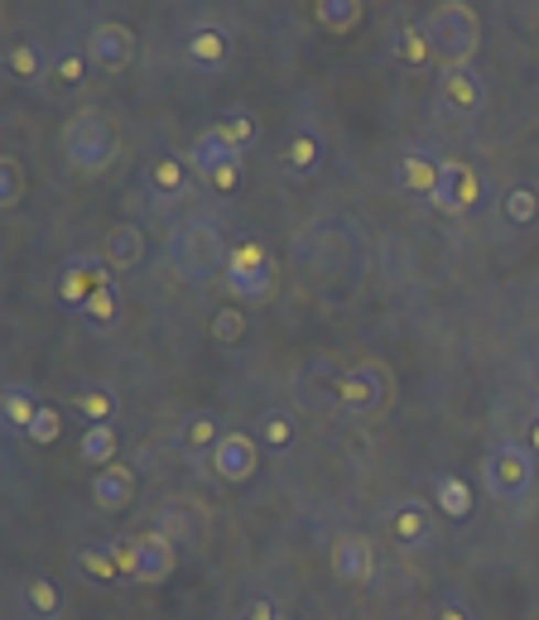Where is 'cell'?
<instances>
[{
  "label": "cell",
  "mask_w": 539,
  "mask_h": 620,
  "mask_svg": "<svg viewBox=\"0 0 539 620\" xmlns=\"http://www.w3.org/2000/svg\"><path fill=\"white\" fill-rule=\"evenodd\" d=\"M433 510H443L449 520H467V514H472V486H467V477L443 471V477L433 481Z\"/></svg>",
  "instance_id": "28"
},
{
  "label": "cell",
  "mask_w": 539,
  "mask_h": 620,
  "mask_svg": "<svg viewBox=\"0 0 539 620\" xmlns=\"http://www.w3.org/2000/svg\"><path fill=\"white\" fill-rule=\"evenodd\" d=\"M342 376H347V366L337 361V356H309L304 366H299L294 376V394L304 409H337L342 400Z\"/></svg>",
  "instance_id": "9"
},
{
  "label": "cell",
  "mask_w": 539,
  "mask_h": 620,
  "mask_svg": "<svg viewBox=\"0 0 539 620\" xmlns=\"http://www.w3.org/2000/svg\"><path fill=\"white\" fill-rule=\"evenodd\" d=\"M241 620H280V611H274V601L251 597V601H246V616Z\"/></svg>",
  "instance_id": "44"
},
{
  "label": "cell",
  "mask_w": 539,
  "mask_h": 620,
  "mask_svg": "<svg viewBox=\"0 0 539 620\" xmlns=\"http://www.w3.org/2000/svg\"><path fill=\"white\" fill-rule=\"evenodd\" d=\"M502 217L510 221V227H535V221H539V193L530 188V183L510 188V193L502 197Z\"/></svg>",
  "instance_id": "36"
},
{
  "label": "cell",
  "mask_w": 539,
  "mask_h": 620,
  "mask_svg": "<svg viewBox=\"0 0 539 620\" xmlns=\"http://www.w3.org/2000/svg\"><path fill=\"white\" fill-rule=\"evenodd\" d=\"M144 250H150V241H144L140 227H130V221H116V227L101 236V260L116 270V274H130L144 265Z\"/></svg>",
  "instance_id": "18"
},
{
  "label": "cell",
  "mask_w": 539,
  "mask_h": 620,
  "mask_svg": "<svg viewBox=\"0 0 539 620\" xmlns=\"http://www.w3.org/2000/svg\"><path fill=\"white\" fill-rule=\"evenodd\" d=\"M482 203V178L467 160H443V178H439V193H433L429 207H439L443 217H467L477 213Z\"/></svg>",
  "instance_id": "10"
},
{
  "label": "cell",
  "mask_w": 539,
  "mask_h": 620,
  "mask_svg": "<svg viewBox=\"0 0 539 620\" xmlns=\"http://www.w3.org/2000/svg\"><path fill=\"white\" fill-rule=\"evenodd\" d=\"M241 337H246V313L236 308V303L217 308V313H213V341H222V347H236Z\"/></svg>",
  "instance_id": "38"
},
{
  "label": "cell",
  "mask_w": 539,
  "mask_h": 620,
  "mask_svg": "<svg viewBox=\"0 0 539 620\" xmlns=\"http://www.w3.org/2000/svg\"><path fill=\"white\" fill-rule=\"evenodd\" d=\"M386 534H390V544L405 548V553H414V548H424L429 544V534H433V520H429V500H400L396 510L386 514Z\"/></svg>",
  "instance_id": "14"
},
{
  "label": "cell",
  "mask_w": 539,
  "mask_h": 620,
  "mask_svg": "<svg viewBox=\"0 0 539 620\" xmlns=\"http://www.w3.org/2000/svg\"><path fill=\"white\" fill-rule=\"evenodd\" d=\"M111 563H116V573L126 577V583H136V573H140V539H111Z\"/></svg>",
  "instance_id": "41"
},
{
  "label": "cell",
  "mask_w": 539,
  "mask_h": 620,
  "mask_svg": "<svg viewBox=\"0 0 539 620\" xmlns=\"http://www.w3.org/2000/svg\"><path fill=\"white\" fill-rule=\"evenodd\" d=\"M58 150H63V164H68L73 174L97 178V174H107V168L116 164V154H121V135H116V126L97 107H83L68 126H63Z\"/></svg>",
  "instance_id": "2"
},
{
  "label": "cell",
  "mask_w": 539,
  "mask_h": 620,
  "mask_svg": "<svg viewBox=\"0 0 539 620\" xmlns=\"http://www.w3.org/2000/svg\"><path fill=\"white\" fill-rule=\"evenodd\" d=\"M227 255H231V241L227 231L217 227V217L207 213H188L169 227V241H164V260L179 280L188 284H203V280H217L227 270Z\"/></svg>",
  "instance_id": "1"
},
{
  "label": "cell",
  "mask_w": 539,
  "mask_h": 620,
  "mask_svg": "<svg viewBox=\"0 0 539 620\" xmlns=\"http://www.w3.org/2000/svg\"><path fill=\"white\" fill-rule=\"evenodd\" d=\"M486 107V83L477 68H443L439 73V111L453 121H472Z\"/></svg>",
  "instance_id": "11"
},
{
  "label": "cell",
  "mask_w": 539,
  "mask_h": 620,
  "mask_svg": "<svg viewBox=\"0 0 539 620\" xmlns=\"http://www.w3.org/2000/svg\"><path fill=\"white\" fill-rule=\"evenodd\" d=\"M116 453H121V433H116V424L83 428V447H77V457H83L87 467H111Z\"/></svg>",
  "instance_id": "30"
},
{
  "label": "cell",
  "mask_w": 539,
  "mask_h": 620,
  "mask_svg": "<svg viewBox=\"0 0 539 620\" xmlns=\"http://www.w3.org/2000/svg\"><path fill=\"white\" fill-rule=\"evenodd\" d=\"M222 284L236 303H266L274 294V250L260 236H236Z\"/></svg>",
  "instance_id": "4"
},
{
  "label": "cell",
  "mask_w": 539,
  "mask_h": 620,
  "mask_svg": "<svg viewBox=\"0 0 539 620\" xmlns=\"http://www.w3.org/2000/svg\"><path fill=\"white\" fill-rule=\"evenodd\" d=\"M429 620H477V616H472V606H467V601H457V597H443V601H433Z\"/></svg>",
  "instance_id": "43"
},
{
  "label": "cell",
  "mask_w": 539,
  "mask_h": 620,
  "mask_svg": "<svg viewBox=\"0 0 539 620\" xmlns=\"http://www.w3.org/2000/svg\"><path fill=\"white\" fill-rule=\"evenodd\" d=\"M525 447H530V457L539 461V418H535L530 428H525Z\"/></svg>",
  "instance_id": "45"
},
{
  "label": "cell",
  "mask_w": 539,
  "mask_h": 620,
  "mask_svg": "<svg viewBox=\"0 0 539 620\" xmlns=\"http://www.w3.org/2000/svg\"><path fill=\"white\" fill-rule=\"evenodd\" d=\"M24 606H30V616H39V620H54L63 611V591L54 577H30V583H24Z\"/></svg>",
  "instance_id": "33"
},
{
  "label": "cell",
  "mask_w": 539,
  "mask_h": 620,
  "mask_svg": "<svg viewBox=\"0 0 539 620\" xmlns=\"http://www.w3.org/2000/svg\"><path fill=\"white\" fill-rule=\"evenodd\" d=\"M144 193L154 197V203H179V197L193 193V174H188V160H179V154H154L150 164H144Z\"/></svg>",
  "instance_id": "15"
},
{
  "label": "cell",
  "mask_w": 539,
  "mask_h": 620,
  "mask_svg": "<svg viewBox=\"0 0 539 620\" xmlns=\"http://www.w3.org/2000/svg\"><path fill=\"white\" fill-rule=\"evenodd\" d=\"M77 573H87L91 583H111V577H121L107 544H83V553H77Z\"/></svg>",
  "instance_id": "37"
},
{
  "label": "cell",
  "mask_w": 539,
  "mask_h": 620,
  "mask_svg": "<svg viewBox=\"0 0 539 620\" xmlns=\"http://www.w3.org/2000/svg\"><path fill=\"white\" fill-rule=\"evenodd\" d=\"M213 471L217 481H227V486H246L260 471V443L251 438V433H241V428H227V438L217 443V453H213Z\"/></svg>",
  "instance_id": "12"
},
{
  "label": "cell",
  "mask_w": 539,
  "mask_h": 620,
  "mask_svg": "<svg viewBox=\"0 0 539 620\" xmlns=\"http://www.w3.org/2000/svg\"><path fill=\"white\" fill-rule=\"evenodd\" d=\"M231 160H241V154H231V144L217 135L213 126L203 130L198 140H193V150H188V168H198V174L207 178V174H217L222 164H231Z\"/></svg>",
  "instance_id": "29"
},
{
  "label": "cell",
  "mask_w": 539,
  "mask_h": 620,
  "mask_svg": "<svg viewBox=\"0 0 539 620\" xmlns=\"http://www.w3.org/2000/svg\"><path fill=\"white\" fill-rule=\"evenodd\" d=\"M48 63H54V58H44V48H39V44H15V48H6V77H15L20 87L48 83Z\"/></svg>",
  "instance_id": "27"
},
{
  "label": "cell",
  "mask_w": 539,
  "mask_h": 620,
  "mask_svg": "<svg viewBox=\"0 0 539 620\" xmlns=\"http://www.w3.org/2000/svg\"><path fill=\"white\" fill-rule=\"evenodd\" d=\"M362 15H366L362 0H319V6H313V20L333 34H352L362 24Z\"/></svg>",
  "instance_id": "31"
},
{
  "label": "cell",
  "mask_w": 539,
  "mask_h": 620,
  "mask_svg": "<svg viewBox=\"0 0 539 620\" xmlns=\"http://www.w3.org/2000/svg\"><path fill=\"white\" fill-rule=\"evenodd\" d=\"M183 63L193 73H222L231 63V34L213 20L188 24V34H183Z\"/></svg>",
  "instance_id": "13"
},
{
  "label": "cell",
  "mask_w": 539,
  "mask_h": 620,
  "mask_svg": "<svg viewBox=\"0 0 539 620\" xmlns=\"http://www.w3.org/2000/svg\"><path fill=\"white\" fill-rule=\"evenodd\" d=\"M213 130H217V135L231 144V154H246V150H251V144L260 140V126H256V121H251V116H246V111H231V116H222V121H213Z\"/></svg>",
  "instance_id": "35"
},
{
  "label": "cell",
  "mask_w": 539,
  "mask_h": 620,
  "mask_svg": "<svg viewBox=\"0 0 539 620\" xmlns=\"http://www.w3.org/2000/svg\"><path fill=\"white\" fill-rule=\"evenodd\" d=\"M111 284H116V270H111L101 255H73L68 265L58 270L54 294H58V303H63L68 313H83L87 298L97 294V289H111Z\"/></svg>",
  "instance_id": "7"
},
{
  "label": "cell",
  "mask_w": 539,
  "mask_h": 620,
  "mask_svg": "<svg viewBox=\"0 0 539 620\" xmlns=\"http://www.w3.org/2000/svg\"><path fill=\"white\" fill-rule=\"evenodd\" d=\"M280 168H284V178L309 183L323 168V140L313 135V130H294V135L280 144Z\"/></svg>",
  "instance_id": "20"
},
{
  "label": "cell",
  "mask_w": 539,
  "mask_h": 620,
  "mask_svg": "<svg viewBox=\"0 0 539 620\" xmlns=\"http://www.w3.org/2000/svg\"><path fill=\"white\" fill-rule=\"evenodd\" d=\"M256 433L270 453H289V447H294V418H289V409H266Z\"/></svg>",
  "instance_id": "34"
},
{
  "label": "cell",
  "mask_w": 539,
  "mask_h": 620,
  "mask_svg": "<svg viewBox=\"0 0 539 620\" xmlns=\"http://www.w3.org/2000/svg\"><path fill=\"white\" fill-rule=\"evenodd\" d=\"M87 68H91V58H87V48H58L54 63H48V97L54 101H68L77 97V87L87 83Z\"/></svg>",
  "instance_id": "21"
},
{
  "label": "cell",
  "mask_w": 539,
  "mask_h": 620,
  "mask_svg": "<svg viewBox=\"0 0 539 620\" xmlns=\"http://www.w3.org/2000/svg\"><path fill=\"white\" fill-rule=\"evenodd\" d=\"M390 58H396L400 68H429V63H433V48H429L424 20L396 24V34H390Z\"/></svg>",
  "instance_id": "25"
},
{
  "label": "cell",
  "mask_w": 539,
  "mask_h": 620,
  "mask_svg": "<svg viewBox=\"0 0 539 620\" xmlns=\"http://www.w3.org/2000/svg\"><path fill=\"white\" fill-rule=\"evenodd\" d=\"M0 203H6V207L24 203V168H20L15 154H6V160H0Z\"/></svg>",
  "instance_id": "39"
},
{
  "label": "cell",
  "mask_w": 539,
  "mask_h": 620,
  "mask_svg": "<svg viewBox=\"0 0 539 620\" xmlns=\"http://www.w3.org/2000/svg\"><path fill=\"white\" fill-rule=\"evenodd\" d=\"M241 178H246L241 160H231V164H222L217 174H207V188H213L217 197H231V193H241Z\"/></svg>",
  "instance_id": "42"
},
{
  "label": "cell",
  "mask_w": 539,
  "mask_h": 620,
  "mask_svg": "<svg viewBox=\"0 0 539 620\" xmlns=\"http://www.w3.org/2000/svg\"><path fill=\"white\" fill-rule=\"evenodd\" d=\"M222 438H227V428H222L213 414H188L183 418V433H179V447H183V457H188V467H213V453Z\"/></svg>",
  "instance_id": "19"
},
{
  "label": "cell",
  "mask_w": 539,
  "mask_h": 620,
  "mask_svg": "<svg viewBox=\"0 0 539 620\" xmlns=\"http://www.w3.org/2000/svg\"><path fill=\"white\" fill-rule=\"evenodd\" d=\"M39 409H44V400H39L24 380H6V390H0V418H6V428L15 433V438H30V424H34Z\"/></svg>",
  "instance_id": "23"
},
{
  "label": "cell",
  "mask_w": 539,
  "mask_h": 620,
  "mask_svg": "<svg viewBox=\"0 0 539 620\" xmlns=\"http://www.w3.org/2000/svg\"><path fill=\"white\" fill-rule=\"evenodd\" d=\"M63 438V418H58V409L54 404H44L34 414V424H30V443H39V447H54Z\"/></svg>",
  "instance_id": "40"
},
{
  "label": "cell",
  "mask_w": 539,
  "mask_h": 620,
  "mask_svg": "<svg viewBox=\"0 0 539 620\" xmlns=\"http://www.w3.org/2000/svg\"><path fill=\"white\" fill-rule=\"evenodd\" d=\"M73 409L77 418L91 428V424H116V390L107 380H83V385H73Z\"/></svg>",
  "instance_id": "24"
},
{
  "label": "cell",
  "mask_w": 539,
  "mask_h": 620,
  "mask_svg": "<svg viewBox=\"0 0 539 620\" xmlns=\"http://www.w3.org/2000/svg\"><path fill=\"white\" fill-rule=\"evenodd\" d=\"M83 48H87V58H91V68L97 73L121 77L130 63H136V30L121 24V20H101V24H91Z\"/></svg>",
  "instance_id": "8"
},
{
  "label": "cell",
  "mask_w": 539,
  "mask_h": 620,
  "mask_svg": "<svg viewBox=\"0 0 539 620\" xmlns=\"http://www.w3.org/2000/svg\"><path fill=\"white\" fill-rule=\"evenodd\" d=\"M424 34H429L433 58H439L443 68H472V58H477V48H482V20L463 0L433 6L424 15Z\"/></svg>",
  "instance_id": "3"
},
{
  "label": "cell",
  "mask_w": 539,
  "mask_h": 620,
  "mask_svg": "<svg viewBox=\"0 0 539 620\" xmlns=\"http://www.w3.org/2000/svg\"><path fill=\"white\" fill-rule=\"evenodd\" d=\"M535 418H539V385H535Z\"/></svg>",
  "instance_id": "46"
},
{
  "label": "cell",
  "mask_w": 539,
  "mask_h": 620,
  "mask_svg": "<svg viewBox=\"0 0 539 620\" xmlns=\"http://www.w3.org/2000/svg\"><path fill=\"white\" fill-rule=\"evenodd\" d=\"M390 394H396V380H390L386 366H376V361L347 366V376H342L337 414H347V418H371V414H380V409L390 404Z\"/></svg>",
  "instance_id": "6"
},
{
  "label": "cell",
  "mask_w": 539,
  "mask_h": 620,
  "mask_svg": "<svg viewBox=\"0 0 539 620\" xmlns=\"http://www.w3.org/2000/svg\"><path fill=\"white\" fill-rule=\"evenodd\" d=\"M130 500H136V471L121 467V461H111V467H101L97 477H91V505L97 510H126Z\"/></svg>",
  "instance_id": "22"
},
{
  "label": "cell",
  "mask_w": 539,
  "mask_h": 620,
  "mask_svg": "<svg viewBox=\"0 0 539 620\" xmlns=\"http://www.w3.org/2000/svg\"><path fill=\"white\" fill-rule=\"evenodd\" d=\"M482 481L492 500L502 505H525L535 496V457L525 443H496L492 453L482 457Z\"/></svg>",
  "instance_id": "5"
},
{
  "label": "cell",
  "mask_w": 539,
  "mask_h": 620,
  "mask_svg": "<svg viewBox=\"0 0 539 620\" xmlns=\"http://www.w3.org/2000/svg\"><path fill=\"white\" fill-rule=\"evenodd\" d=\"M439 178H443V160L429 150H405L400 164H396V188L405 197H424L433 203V193H439Z\"/></svg>",
  "instance_id": "16"
},
{
  "label": "cell",
  "mask_w": 539,
  "mask_h": 620,
  "mask_svg": "<svg viewBox=\"0 0 539 620\" xmlns=\"http://www.w3.org/2000/svg\"><path fill=\"white\" fill-rule=\"evenodd\" d=\"M333 577L342 587H366L376 577V548H371V539H362V534H347V539H337L333 544Z\"/></svg>",
  "instance_id": "17"
},
{
  "label": "cell",
  "mask_w": 539,
  "mask_h": 620,
  "mask_svg": "<svg viewBox=\"0 0 539 620\" xmlns=\"http://www.w3.org/2000/svg\"><path fill=\"white\" fill-rule=\"evenodd\" d=\"M169 573H174V544H169L160 530L140 534V573H136V583L140 587H160Z\"/></svg>",
  "instance_id": "26"
},
{
  "label": "cell",
  "mask_w": 539,
  "mask_h": 620,
  "mask_svg": "<svg viewBox=\"0 0 539 620\" xmlns=\"http://www.w3.org/2000/svg\"><path fill=\"white\" fill-rule=\"evenodd\" d=\"M77 318H83L87 333H111L116 318H121V294H116V284H111V289H97V294L87 298V308L77 313Z\"/></svg>",
  "instance_id": "32"
}]
</instances>
